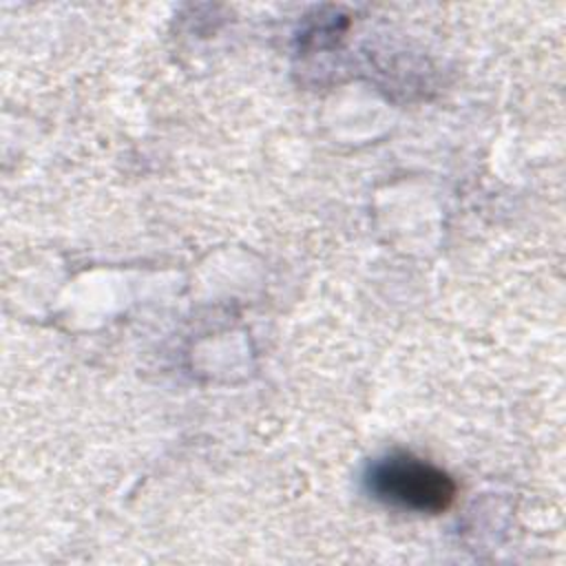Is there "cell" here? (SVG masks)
<instances>
[{
  "label": "cell",
  "mask_w": 566,
  "mask_h": 566,
  "mask_svg": "<svg viewBox=\"0 0 566 566\" xmlns=\"http://www.w3.org/2000/svg\"><path fill=\"white\" fill-rule=\"evenodd\" d=\"M367 486L385 504L416 513H442L455 497V482L449 473L409 453H394L376 462Z\"/></svg>",
  "instance_id": "obj_1"
}]
</instances>
